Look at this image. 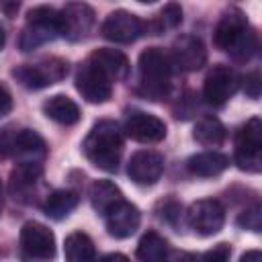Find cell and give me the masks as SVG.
Segmentation results:
<instances>
[{
  "label": "cell",
  "mask_w": 262,
  "mask_h": 262,
  "mask_svg": "<svg viewBox=\"0 0 262 262\" xmlns=\"http://www.w3.org/2000/svg\"><path fill=\"white\" fill-rule=\"evenodd\" d=\"M82 149L90 164L104 172H115L123 151V133L119 123L113 119H100L94 123L82 143Z\"/></svg>",
  "instance_id": "1"
},
{
  "label": "cell",
  "mask_w": 262,
  "mask_h": 262,
  "mask_svg": "<svg viewBox=\"0 0 262 262\" xmlns=\"http://www.w3.org/2000/svg\"><path fill=\"white\" fill-rule=\"evenodd\" d=\"M172 66L158 47H147L139 55V92L149 100H160L170 90Z\"/></svg>",
  "instance_id": "2"
},
{
  "label": "cell",
  "mask_w": 262,
  "mask_h": 262,
  "mask_svg": "<svg viewBox=\"0 0 262 262\" xmlns=\"http://www.w3.org/2000/svg\"><path fill=\"white\" fill-rule=\"evenodd\" d=\"M61 35V25H59V10L51 6H35L27 14V25L20 33L18 47L23 51H33L55 37Z\"/></svg>",
  "instance_id": "3"
},
{
  "label": "cell",
  "mask_w": 262,
  "mask_h": 262,
  "mask_svg": "<svg viewBox=\"0 0 262 262\" xmlns=\"http://www.w3.org/2000/svg\"><path fill=\"white\" fill-rule=\"evenodd\" d=\"M235 164L239 170L258 174L262 170V121L252 117L235 135Z\"/></svg>",
  "instance_id": "4"
},
{
  "label": "cell",
  "mask_w": 262,
  "mask_h": 262,
  "mask_svg": "<svg viewBox=\"0 0 262 262\" xmlns=\"http://www.w3.org/2000/svg\"><path fill=\"white\" fill-rule=\"evenodd\" d=\"M12 76L25 88L39 90V88H45V86H51L63 80L68 76V61L61 57H45L35 63H23L14 68Z\"/></svg>",
  "instance_id": "5"
},
{
  "label": "cell",
  "mask_w": 262,
  "mask_h": 262,
  "mask_svg": "<svg viewBox=\"0 0 262 262\" xmlns=\"http://www.w3.org/2000/svg\"><path fill=\"white\" fill-rule=\"evenodd\" d=\"M186 223L199 235H215L225 223V209L215 199H201L188 207Z\"/></svg>",
  "instance_id": "6"
},
{
  "label": "cell",
  "mask_w": 262,
  "mask_h": 262,
  "mask_svg": "<svg viewBox=\"0 0 262 262\" xmlns=\"http://www.w3.org/2000/svg\"><path fill=\"white\" fill-rule=\"evenodd\" d=\"M20 250L31 260H51L55 256V237L39 221H27L20 229Z\"/></svg>",
  "instance_id": "7"
},
{
  "label": "cell",
  "mask_w": 262,
  "mask_h": 262,
  "mask_svg": "<svg viewBox=\"0 0 262 262\" xmlns=\"http://www.w3.org/2000/svg\"><path fill=\"white\" fill-rule=\"evenodd\" d=\"M145 23L137 14L129 10H115L104 18L100 33L104 39L113 43H133L137 37L145 33Z\"/></svg>",
  "instance_id": "8"
},
{
  "label": "cell",
  "mask_w": 262,
  "mask_h": 262,
  "mask_svg": "<svg viewBox=\"0 0 262 262\" xmlns=\"http://www.w3.org/2000/svg\"><path fill=\"white\" fill-rule=\"evenodd\" d=\"M237 90V78L229 66H213L209 74L205 76L203 84V96L209 104L221 106L225 104Z\"/></svg>",
  "instance_id": "9"
},
{
  "label": "cell",
  "mask_w": 262,
  "mask_h": 262,
  "mask_svg": "<svg viewBox=\"0 0 262 262\" xmlns=\"http://www.w3.org/2000/svg\"><path fill=\"white\" fill-rule=\"evenodd\" d=\"M61 35L70 41L86 39L94 25V10L84 2H70L59 10Z\"/></svg>",
  "instance_id": "10"
},
{
  "label": "cell",
  "mask_w": 262,
  "mask_h": 262,
  "mask_svg": "<svg viewBox=\"0 0 262 262\" xmlns=\"http://www.w3.org/2000/svg\"><path fill=\"white\" fill-rule=\"evenodd\" d=\"M76 88L82 94V98H86L92 104H100L106 102L113 94V82L100 74L90 61L82 63L76 72Z\"/></svg>",
  "instance_id": "11"
},
{
  "label": "cell",
  "mask_w": 262,
  "mask_h": 262,
  "mask_svg": "<svg viewBox=\"0 0 262 262\" xmlns=\"http://www.w3.org/2000/svg\"><path fill=\"white\" fill-rule=\"evenodd\" d=\"M168 59L170 66H176L182 72H196L207 63V49L199 37L182 35L174 41L172 55Z\"/></svg>",
  "instance_id": "12"
},
{
  "label": "cell",
  "mask_w": 262,
  "mask_h": 262,
  "mask_svg": "<svg viewBox=\"0 0 262 262\" xmlns=\"http://www.w3.org/2000/svg\"><path fill=\"white\" fill-rule=\"evenodd\" d=\"M129 178L139 186H151L164 174V156L151 149H139L127 164Z\"/></svg>",
  "instance_id": "13"
},
{
  "label": "cell",
  "mask_w": 262,
  "mask_h": 262,
  "mask_svg": "<svg viewBox=\"0 0 262 262\" xmlns=\"http://www.w3.org/2000/svg\"><path fill=\"white\" fill-rule=\"evenodd\" d=\"M125 133L139 143H158L166 137V123L143 111H133L125 121Z\"/></svg>",
  "instance_id": "14"
},
{
  "label": "cell",
  "mask_w": 262,
  "mask_h": 262,
  "mask_svg": "<svg viewBox=\"0 0 262 262\" xmlns=\"http://www.w3.org/2000/svg\"><path fill=\"white\" fill-rule=\"evenodd\" d=\"M248 27H250L248 18L239 8H235V6L227 8L215 27V35H213L215 45L223 51H229L239 41V37L248 31Z\"/></svg>",
  "instance_id": "15"
},
{
  "label": "cell",
  "mask_w": 262,
  "mask_h": 262,
  "mask_svg": "<svg viewBox=\"0 0 262 262\" xmlns=\"http://www.w3.org/2000/svg\"><path fill=\"white\" fill-rule=\"evenodd\" d=\"M104 223H106V231L113 237L125 239L137 231V227L141 223V213L133 203L121 201L113 211H108L104 215Z\"/></svg>",
  "instance_id": "16"
},
{
  "label": "cell",
  "mask_w": 262,
  "mask_h": 262,
  "mask_svg": "<svg viewBox=\"0 0 262 262\" xmlns=\"http://www.w3.org/2000/svg\"><path fill=\"white\" fill-rule=\"evenodd\" d=\"M88 61L100 74H104L111 82L127 80V76L131 72V63H129L127 55L123 51H119V49H108V47L96 49V51H92V55L88 57Z\"/></svg>",
  "instance_id": "17"
},
{
  "label": "cell",
  "mask_w": 262,
  "mask_h": 262,
  "mask_svg": "<svg viewBox=\"0 0 262 262\" xmlns=\"http://www.w3.org/2000/svg\"><path fill=\"white\" fill-rule=\"evenodd\" d=\"M41 176H43V166L41 164L18 162L16 168L10 172V192L14 194V199L25 201V196H29L35 190Z\"/></svg>",
  "instance_id": "18"
},
{
  "label": "cell",
  "mask_w": 262,
  "mask_h": 262,
  "mask_svg": "<svg viewBox=\"0 0 262 262\" xmlns=\"http://www.w3.org/2000/svg\"><path fill=\"white\" fill-rule=\"evenodd\" d=\"M45 154H47V145L37 131H33V129H18L16 131V147H14V160L16 162L41 164Z\"/></svg>",
  "instance_id": "19"
},
{
  "label": "cell",
  "mask_w": 262,
  "mask_h": 262,
  "mask_svg": "<svg viewBox=\"0 0 262 262\" xmlns=\"http://www.w3.org/2000/svg\"><path fill=\"white\" fill-rule=\"evenodd\" d=\"M229 166V158L225 154L219 151H201L188 158L186 168L190 174L194 176H203V178H211V176H219L221 172H225Z\"/></svg>",
  "instance_id": "20"
},
{
  "label": "cell",
  "mask_w": 262,
  "mask_h": 262,
  "mask_svg": "<svg viewBox=\"0 0 262 262\" xmlns=\"http://www.w3.org/2000/svg\"><path fill=\"white\" fill-rule=\"evenodd\" d=\"M43 113L59 125H76L80 121V106L66 94H55L43 102Z\"/></svg>",
  "instance_id": "21"
},
{
  "label": "cell",
  "mask_w": 262,
  "mask_h": 262,
  "mask_svg": "<svg viewBox=\"0 0 262 262\" xmlns=\"http://www.w3.org/2000/svg\"><path fill=\"white\" fill-rule=\"evenodd\" d=\"M121 201H125V199H123L121 188L115 182H111V180H94L92 182V186H90V203H92L96 213L106 215Z\"/></svg>",
  "instance_id": "22"
},
{
  "label": "cell",
  "mask_w": 262,
  "mask_h": 262,
  "mask_svg": "<svg viewBox=\"0 0 262 262\" xmlns=\"http://www.w3.org/2000/svg\"><path fill=\"white\" fill-rule=\"evenodd\" d=\"M78 201H80L78 199V192H74V190H68V188L53 190L43 201V213L49 219L61 221V219H66L78 207Z\"/></svg>",
  "instance_id": "23"
},
{
  "label": "cell",
  "mask_w": 262,
  "mask_h": 262,
  "mask_svg": "<svg viewBox=\"0 0 262 262\" xmlns=\"http://www.w3.org/2000/svg\"><path fill=\"white\" fill-rule=\"evenodd\" d=\"M66 262H96V250L90 235L84 231H74L63 242Z\"/></svg>",
  "instance_id": "24"
},
{
  "label": "cell",
  "mask_w": 262,
  "mask_h": 262,
  "mask_svg": "<svg viewBox=\"0 0 262 262\" xmlns=\"http://www.w3.org/2000/svg\"><path fill=\"white\" fill-rule=\"evenodd\" d=\"M192 137L205 145V147H219L225 137H227V131H225V125L217 119V117H203L196 125H194V133Z\"/></svg>",
  "instance_id": "25"
},
{
  "label": "cell",
  "mask_w": 262,
  "mask_h": 262,
  "mask_svg": "<svg viewBox=\"0 0 262 262\" xmlns=\"http://www.w3.org/2000/svg\"><path fill=\"white\" fill-rule=\"evenodd\" d=\"M137 258L141 262H164L168 258V242L158 231H147L137 244Z\"/></svg>",
  "instance_id": "26"
},
{
  "label": "cell",
  "mask_w": 262,
  "mask_h": 262,
  "mask_svg": "<svg viewBox=\"0 0 262 262\" xmlns=\"http://www.w3.org/2000/svg\"><path fill=\"white\" fill-rule=\"evenodd\" d=\"M180 20H182V8L176 2H170V4H166L160 10V14L154 18V23L151 25H145V27L151 29L154 35H158V33H164L168 29H176L180 25Z\"/></svg>",
  "instance_id": "27"
},
{
  "label": "cell",
  "mask_w": 262,
  "mask_h": 262,
  "mask_svg": "<svg viewBox=\"0 0 262 262\" xmlns=\"http://www.w3.org/2000/svg\"><path fill=\"white\" fill-rule=\"evenodd\" d=\"M256 49H258V37H256V33H254V29L248 27V31L239 37V41H237L227 53H229L235 61H250L252 55L256 53Z\"/></svg>",
  "instance_id": "28"
},
{
  "label": "cell",
  "mask_w": 262,
  "mask_h": 262,
  "mask_svg": "<svg viewBox=\"0 0 262 262\" xmlns=\"http://www.w3.org/2000/svg\"><path fill=\"white\" fill-rule=\"evenodd\" d=\"M237 225L242 229H248V231H254L258 233L262 229V209L260 205H254L250 209H246L239 217H237Z\"/></svg>",
  "instance_id": "29"
},
{
  "label": "cell",
  "mask_w": 262,
  "mask_h": 262,
  "mask_svg": "<svg viewBox=\"0 0 262 262\" xmlns=\"http://www.w3.org/2000/svg\"><path fill=\"white\" fill-rule=\"evenodd\" d=\"M16 131L18 129H12V127H2L0 129V158H14Z\"/></svg>",
  "instance_id": "30"
},
{
  "label": "cell",
  "mask_w": 262,
  "mask_h": 262,
  "mask_svg": "<svg viewBox=\"0 0 262 262\" xmlns=\"http://www.w3.org/2000/svg\"><path fill=\"white\" fill-rule=\"evenodd\" d=\"M229 258H231L229 244H217L201 256V262H229Z\"/></svg>",
  "instance_id": "31"
},
{
  "label": "cell",
  "mask_w": 262,
  "mask_h": 262,
  "mask_svg": "<svg viewBox=\"0 0 262 262\" xmlns=\"http://www.w3.org/2000/svg\"><path fill=\"white\" fill-rule=\"evenodd\" d=\"M242 88H244V92H246L250 98H258V96H260V90H262L260 72H258V70H254V72L246 74V76H244V80H242Z\"/></svg>",
  "instance_id": "32"
},
{
  "label": "cell",
  "mask_w": 262,
  "mask_h": 262,
  "mask_svg": "<svg viewBox=\"0 0 262 262\" xmlns=\"http://www.w3.org/2000/svg\"><path fill=\"white\" fill-rule=\"evenodd\" d=\"M12 111V96L10 92L0 84V119H4Z\"/></svg>",
  "instance_id": "33"
},
{
  "label": "cell",
  "mask_w": 262,
  "mask_h": 262,
  "mask_svg": "<svg viewBox=\"0 0 262 262\" xmlns=\"http://www.w3.org/2000/svg\"><path fill=\"white\" fill-rule=\"evenodd\" d=\"M98 262H131L125 254H119V252H111V254H106V256H102Z\"/></svg>",
  "instance_id": "34"
},
{
  "label": "cell",
  "mask_w": 262,
  "mask_h": 262,
  "mask_svg": "<svg viewBox=\"0 0 262 262\" xmlns=\"http://www.w3.org/2000/svg\"><path fill=\"white\" fill-rule=\"evenodd\" d=\"M18 2H0V10L6 14V16H14L16 10H18Z\"/></svg>",
  "instance_id": "35"
},
{
  "label": "cell",
  "mask_w": 262,
  "mask_h": 262,
  "mask_svg": "<svg viewBox=\"0 0 262 262\" xmlns=\"http://www.w3.org/2000/svg\"><path fill=\"white\" fill-rule=\"evenodd\" d=\"M239 262H262V254L260 250H250L239 258Z\"/></svg>",
  "instance_id": "36"
},
{
  "label": "cell",
  "mask_w": 262,
  "mask_h": 262,
  "mask_svg": "<svg viewBox=\"0 0 262 262\" xmlns=\"http://www.w3.org/2000/svg\"><path fill=\"white\" fill-rule=\"evenodd\" d=\"M4 43H6V35H4V31H2V27H0V51H2Z\"/></svg>",
  "instance_id": "37"
},
{
  "label": "cell",
  "mask_w": 262,
  "mask_h": 262,
  "mask_svg": "<svg viewBox=\"0 0 262 262\" xmlns=\"http://www.w3.org/2000/svg\"><path fill=\"white\" fill-rule=\"evenodd\" d=\"M0 209H2V184H0Z\"/></svg>",
  "instance_id": "38"
}]
</instances>
